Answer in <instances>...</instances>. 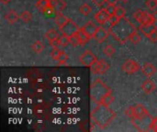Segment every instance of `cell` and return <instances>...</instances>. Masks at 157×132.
Segmentation results:
<instances>
[{
    "instance_id": "6da1fadb",
    "label": "cell",
    "mask_w": 157,
    "mask_h": 132,
    "mask_svg": "<svg viewBox=\"0 0 157 132\" xmlns=\"http://www.w3.org/2000/svg\"><path fill=\"white\" fill-rule=\"evenodd\" d=\"M116 118V113L108 106L98 104L91 113L92 121L101 129L107 128Z\"/></svg>"
},
{
    "instance_id": "7a4b0ae2",
    "label": "cell",
    "mask_w": 157,
    "mask_h": 132,
    "mask_svg": "<svg viewBox=\"0 0 157 132\" xmlns=\"http://www.w3.org/2000/svg\"><path fill=\"white\" fill-rule=\"evenodd\" d=\"M134 30L135 28L133 25L126 17L120 19L116 25H114L109 28V32L112 34V36L117 40H119L121 44H124L129 40L131 34Z\"/></svg>"
},
{
    "instance_id": "3957f363",
    "label": "cell",
    "mask_w": 157,
    "mask_h": 132,
    "mask_svg": "<svg viewBox=\"0 0 157 132\" xmlns=\"http://www.w3.org/2000/svg\"><path fill=\"white\" fill-rule=\"evenodd\" d=\"M90 97L96 104H100L105 96L111 93V89L100 79H96L90 86Z\"/></svg>"
},
{
    "instance_id": "277c9868",
    "label": "cell",
    "mask_w": 157,
    "mask_h": 132,
    "mask_svg": "<svg viewBox=\"0 0 157 132\" xmlns=\"http://www.w3.org/2000/svg\"><path fill=\"white\" fill-rule=\"evenodd\" d=\"M154 118L150 116V114L141 117V118H133L131 122L134 126V128L139 131H148L152 130V123Z\"/></svg>"
},
{
    "instance_id": "5b68a950",
    "label": "cell",
    "mask_w": 157,
    "mask_h": 132,
    "mask_svg": "<svg viewBox=\"0 0 157 132\" xmlns=\"http://www.w3.org/2000/svg\"><path fill=\"white\" fill-rule=\"evenodd\" d=\"M98 61L96 55L91 52L90 51H86L80 57H79V62L82 65L86 66V67H88V68H91L95 63L96 62Z\"/></svg>"
},
{
    "instance_id": "8992f818",
    "label": "cell",
    "mask_w": 157,
    "mask_h": 132,
    "mask_svg": "<svg viewBox=\"0 0 157 132\" xmlns=\"http://www.w3.org/2000/svg\"><path fill=\"white\" fill-rule=\"evenodd\" d=\"M60 29H61V31H62V33H63V35H66V36H68V37H71V36L76 34L77 31L80 29V28H79L78 25H76L73 20L70 19V20H69L63 28H61Z\"/></svg>"
},
{
    "instance_id": "52a82bcc",
    "label": "cell",
    "mask_w": 157,
    "mask_h": 132,
    "mask_svg": "<svg viewBox=\"0 0 157 132\" xmlns=\"http://www.w3.org/2000/svg\"><path fill=\"white\" fill-rule=\"evenodd\" d=\"M140 69H141V66L139 65V63L133 60H128L122 65V70L128 74H136L138 71H140Z\"/></svg>"
},
{
    "instance_id": "ba28073f",
    "label": "cell",
    "mask_w": 157,
    "mask_h": 132,
    "mask_svg": "<svg viewBox=\"0 0 157 132\" xmlns=\"http://www.w3.org/2000/svg\"><path fill=\"white\" fill-rule=\"evenodd\" d=\"M93 72L99 74H105L109 69V65L104 60H98L96 63L91 67Z\"/></svg>"
},
{
    "instance_id": "9c48e42d",
    "label": "cell",
    "mask_w": 157,
    "mask_h": 132,
    "mask_svg": "<svg viewBox=\"0 0 157 132\" xmlns=\"http://www.w3.org/2000/svg\"><path fill=\"white\" fill-rule=\"evenodd\" d=\"M109 33H110V32L108 31V30H107L106 28H104L103 27H98V29H97V31H96V34H95V36H94V39H95L98 42L102 43V42H104V41L108 39Z\"/></svg>"
},
{
    "instance_id": "30bf717a",
    "label": "cell",
    "mask_w": 157,
    "mask_h": 132,
    "mask_svg": "<svg viewBox=\"0 0 157 132\" xmlns=\"http://www.w3.org/2000/svg\"><path fill=\"white\" fill-rule=\"evenodd\" d=\"M140 30L142 31V33H143L144 36H146L147 38H149L154 32H156L157 28L154 23L141 24V26H140Z\"/></svg>"
},
{
    "instance_id": "8fae6325",
    "label": "cell",
    "mask_w": 157,
    "mask_h": 132,
    "mask_svg": "<svg viewBox=\"0 0 157 132\" xmlns=\"http://www.w3.org/2000/svg\"><path fill=\"white\" fill-rule=\"evenodd\" d=\"M109 14L106 11V9H101L99 10L96 15H95V19L100 24V25H103V24H106L107 21L109 20Z\"/></svg>"
},
{
    "instance_id": "7c38bea8",
    "label": "cell",
    "mask_w": 157,
    "mask_h": 132,
    "mask_svg": "<svg viewBox=\"0 0 157 132\" xmlns=\"http://www.w3.org/2000/svg\"><path fill=\"white\" fill-rule=\"evenodd\" d=\"M83 31H85L90 38H94L96 31L98 29V27L96 26V24H94L93 22H88L86 23L84 27L81 28Z\"/></svg>"
},
{
    "instance_id": "4fadbf2b",
    "label": "cell",
    "mask_w": 157,
    "mask_h": 132,
    "mask_svg": "<svg viewBox=\"0 0 157 132\" xmlns=\"http://www.w3.org/2000/svg\"><path fill=\"white\" fill-rule=\"evenodd\" d=\"M142 72H143V74H144L146 77H151V76H153V75L155 74V72H156V67H155L154 64H152V63H150V62H147V63H145V64L143 66Z\"/></svg>"
},
{
    "instance_id": "5bb4252c",
    "label": "cell",
    "mask_w": 157,
    "mask_h": 132,
    "mask_svg": "<svg viewBox=\"0 0 157 132\" xmlns=\"http://www.w3.org/2000/svg\"><path fill=\"white\" fill-rule=\"evenodd\" d=\"M141 88H142L146 94H151L152 92H154V91L156 89V85H155V84L152 80H149V79H148V80H145V81L143 83Z\"/></svg>"
},
{
    "instance_id": "9a60e30c",
    "label": "cell",
    "mask_w": 157,
    "mask_h": 132,
    "mask_svg": "<svg viewBox=\"0 0 157 132\" xmlns=\"http://www.w3.org/2000/svg\"><path fill=\"white\" fill-rule=\"evenodd\" d=\"M69 20H70V19H69L68 17H66L64 15H63L62 12H58L57 15L55 16V18H54L55 24H56V26H57L59 28H63Z\"/></svg>"
},
{
    "instance_id": "2e32d148",
    "label": "cell",
    "mask_w": 157,
    "mask_h": 132,
    "mask_svg": "<svg viewBox=\"0 0 157 132\" xmlns=\"http://www.w3.org/2000/svg\"><path fill=\"white\" fill-rule=\"evenodd\" d=\"M50 5L53 6L57 12H63L66 8V4L63 0H50Z\"/></svg>"
},
{
    "instance_id": "e0dca14e",
    "label": "cell",
    "mask_w": 157,
    "mask_h": 132,
    "mask_svg": "<svg viewBox=\"0 0 157 132\" xmlns=\"http://www.w3.org/2000/svg\"><path fill=\"white\" fill-rule=\"evenodd\" d=\"M134 112H135V118H141L149 114L147 109L141 104H137L136 106H134Z\"/></svg>"
},
{
    "instance_id": "ac0fdd59",
    "label": "cell",
    "mask_w": 157,
    "mask_h": 132,
    "mask_svg": "<svg viewBox=\"0 0 157 132\" xmlns=\"http://www.w3.org/2000/svg\"><path fill=\"white\" fill-rule=\"evenodd\" d=\"M19 18V16H17V14L14 11V10H10L9 12H7L6 14V19L7 20V22L9 24H15L17 19Z\"/></svg>"
},
{
    "instance_id": "d6986e66",
    "label": "cell",
    "mask_w": 157,
    "mask_h": 132,
    "mask_svg": "<svg viewBox=\"0 0 157 132\" xmlns=\"http://www.w3.org/2000/svg\"><path fill=\"white\" fill-rule=\"evenodd\" d=\"M77 36L79 37V39H80V41H81V45H85L86 42H88V40H90V37L85 32V31H83L82 30V28H80L78 31H77Z\"/></svg>"
},
{
    "instance_id": "ffe728a7",
    "label": "cell",
    "mask_w": 157,
    "mask_h": 132,
    "mask_svg": "<svg viewBox=\"0 0 157 132\" xmlns=\"http://www.w3.org/2000/svg\"><path fill=\"white\" fill-rule=\"evenodd\" d=\"M59 34H58V32L55 30V29H53V28H52V29H49L47 32H46V34H45V38L49 40V41H51V40H57V39H59Z\"/></svg>"
},
{
    "instance_id": "44dd1931",
    "label": "cell",
    "mask_w": 157,
    "mask_h": 132,
    "mask_svg": "<svg viewBox=\"0 0 157 132\" xmlns=\"http://www.w3.org/2000/svg\"><path fill=\"white\" fill-rule=\"evenodd\" d=\"M114 100H115V96H114L111 93H109V94H108L107 96H105L103 97V99L101 100L100 104L109 107V106L114 102Z\"/></svg>"
},
{
    "instance_id": "7402d4cb",
    "label": "cell",
    "mask_w": 157,
    "mask_h": 132,
    "mask_svg": "<svg viewBox=\"0 0 157 132\" xmlns=\"http://www.w3.org/2000/svg\"><path fill=\"white\" fill-rule=\"evenodd\" d=\"M49 6H50V0H39L36 3V7L38 8V10L41 12H43Z\"/></svg>"
},
{
    "instance_id": "603a6c76",
    "label": "cell",
    "mask_w": 157,
    "mask_h": 132,
    "mask_svg": "<svg viewBox=\"0 0 157 132\" xmlns=\"http://www.w3.org/2000/svg\"><path fill=\"white\" fill-rule=\"evenodd\" d=\"M155 21V20L153 15H151V14H149L147 12H144V17H143L140 23L141 24H149V23H154Z\"/></svg>"
},
{
    "instance_id": "cb8c5ba5",
    "label": "cell",
    "mask_w": 157,
    "mask_h": 132,
    "mask_svg": "<svg viewBox=\"0 0 157 132\" xmlns=\"http://www.w3.org/2000/svg\"><path fill=\"white\" fill-rule=\"evenodd\" d=\"M141 40H142V37L137 32V30H134L129 38V40H131V42H132L133 44H138L141 41Z\"/></svg>"
},
{
    "instance_id": "d4e9b609",
    "label": "cell",
    "mask_w": 157,
    "mask_h": 132,
    "mask_svg": "<svg viewBox=\"0 0 157 132\" xmlns=\"http://www.w3.org/2000/svg\"><path fill=\"white\" fill-rule=\"evenodd\" d=\"M32 50L33 51H35L36 53H40L43 50H44V44L40 41V40H37L35 41L33 44H32Z\"/></svg>"
},
{
    "instance_id": "484cf974",
    "label": "cell",
    "mask_w": 157,
    "mask_h": 132,
    "mask_svg": "<svg viewBox=\"0 0 157 132\" xmlns=\"http://www.w3.org/2000/svg\"><path fill=\"white\" fill-rule=\"evenodd\" d=\"M42 13H43V15H44L45 17H53V16H56L58 12L54 9L53 6H52L50 5Z\"/></svg>"
},
{
    "instance_id": "4316f807",
    "label": "cell",
    "mask_w": 157,
    "mask_h": 132,
    "mask_svg": "<svg viewBox=\"0 0 157 132\" xmlns=\"http://www.w3.org/2000/svg\"><path fill=\"white\" fill-rule=\"evenodd\" d=\"M79 11L81 14H83L84 16H88L91 12H92V7L91 6H89L88 4H84L79 7Z\"/></svg>"
},
{
    "instance_id": "83f0119b",
    "label": "cell",
    "mask_w": 157,
    "mask_h": 132,
    "mask_svg": "<svg viewBox=\"0 0 157 132\" xmlns=\"http://www.w3.org/2000/svg\"><path fill=\"white\" fill-rule=\"evenodd\" d=\"M119 19H121L123 17H125V15H126V11L125 9L121 6H118L117 8H116V11H115V14H114Z\"/></svg>"
},
{
    "instance_id": "f1b7e54d",
    "label": "cell",
    "mask_w": 157,
    "mask_h": 132,
    "mask_svg": "<svg viewBox=\"0 0 157 132\" xmlns=\"http://www.w3.org/2000/svg\"><path fill=\"white\" fill-rule=\"evenodd\" d=\"M103 51H104V53H105L108 57H112V56L115 54L116 50H115L111 45H106V47L104 48Z\"/></svg>"
},
{
    "instance_id": "f546056e",
    "label": "cell",
    "mask_w": 157,
    "mask_h": 132,
    "mask_svg": "<svg viewBox=\"0 0 157 132\" xmlns=\"http://www.w3.org/2000/svg\"><path fill=\"white\" fill-rule=\"evenodd\" d=\"M31 17H32V15H31V13H29L28 10L23 11V12L21 13V15L19 16V18H20L22 21H24V22H29V21L31 19Z\"/></svg>"
},
{
    "instance_id": "4dcf8cb0",
    "label": "cell",
    "mask_w": 157,
    "mask_h": 132,
    "mask_svg": "<svg viewBox=\"0 0 157 132\" xmlns=\"http://www.w3.org/2000/svg\"><path fill=\"white\" fill-rule=\"evenodd\" d=\"M59 42L62 47H66L70 43V37L63 34V36L59 37Z\"/></svg>"
},
{
    "instance_id": "1f68e13d",
    "label": "cell",
    "mask_w": 157,
    "mask_h": 132,
    "mask_svg": "<svg viewBox=\"0 0 157 132\" xmlns=\"http://www.w3.org/2000/svg\"><path fill=\"white\" fill-rule=\"evenodd\" d=\"M70 44H72L74 47H77V46L81 45L80 39L77 36V34H75V35H73V36L70 37Z\"/></svg>"
},
{
    "instance_id": "d6a6232c",
    "label": "cell",
    "mask_w": 157,
    "mask_h": 132,
    "mask_svg": "<svg viewBox=\"0 0 157 132\" xmlns=\"http://www.w3.org/2000/svg\"><path fill=\"white\" fill-rule=\"evenodd\" d=\"M119 20H120V19H119L115 15L110 16L109 18V20L107 21V23H109V28H110L111 27H113L114 25H116V24L119 22Z\"/></svg>"
},
{
    "instance_id": "836d02e7",
    "label": "cell",
    "mask_w": 157,
    "mask_h": 132,
    "mask_svg": "<svg viewBox=\"0 0 157 132\" xmlns=\"http://www.w3.org/2000/svg\"><path fill=\"white\" fill-rule=\"evenodd\" d=\"M144 15V11L140 10V9H137V10L133 13V17H134L138 22H141V20H142Z\"/></svg>"
},
{
    "instance_id": "e575fe53",
    "label": "cell",
    "mask_w": 157,
    "mask_h": 132,
    "mask_svg": "<svg viewBox=\"0 0 157 132\" xmlns=\"http://www.w3.org/2000/svg\"><path fill=\"white\" fill-rule=\"evenodd\" d=\"M62 51H60L58 48H57V49H53V50L52 51V52H51V57H52L54 61H58V59H59V57H60Z\"/></svg>"
},
{
    "instance_id": "d590c367",
    "label": "cell",
    "mask_w": 157,
    "mask_h": 132,
    "mask_svg": "<svg viewBox=\"0 0 157 132\" xmlns=\"http://www.w3.org/2000/svg\"><path fill=\"white\" fill-rule=\"evenodd\" d=\"M116 8H117V6L115 5H112V4H108V6L105 7L106 11L109 14V16H112L115 14Z\"/></svg>"
},
{
    "instance_id": "8d00e7d4",
    "label": "cell",
    "mask_w": 157,
    "mask_h": 132,
    "mask_svg": "<svg viewBox=\"0 0 157 132\" xmlns=\"http://www.w3.org/2000/svg\"><path fill=\"white\" fill-rule=\"evenodd\" d=\"M125 115L130 118V119H133L135 118V112H134V107H130L125 110Z\"/></svg>"
},
{
    "instance_id": "74e56055",
    "label": "cell",
    "mask_w": 157,
    "mask_h": 132,
    "mask_svg": "<svg viewBox=\"0 0 157 132\" xmlns=\"http://www.w3.org/2000/svg\"><path fill=\"white\" fill-rule=\"evenodd\" d=\"M146 6L150 10H155L157 8V0H147Z\"/></svg>"
},
{
    "instance_id": "f35d334b",
    "label": "cell",
    "mask_w": 157,
    "mask_h": 132,
    "mask_svg": "<svg viewBox=\"0 0 157 132\" xmlns=\"http://www.w3.org/2000/svg\"><path fill=\"white\" fill-rule=\"evenodd\" d=\"M68 59H69L68 55L64 51H62V53H61V55H60V57L58 59V62H59V63L63 64V63H65L68 61Z\"/></svg>"
},
{
    "instance_id": "ab89813d",
    "label": "cell",
    "mask_w": 157,
    "mask_h": 132,
    "mask_svg": "<svg viewBox=\"0 0 157 132\" xmlns=\"http://www.w3.org/2000/svg\"><path fill=\"white\" fill-rule=\"evenodd\" d=\"M50 45H51L53 49H57L59 46H61V45H60V42H59V39L51 40V41H50Z\"/></svg>"
},
{
    "instance_id": "60d3db41",
    "label": "cell",
    "mask_w": 157,
    "mask_h": 132,
    "mask_svg": "<svg viewBox=\"0 0 157 132\" xmlns=\"http://www.w3.org/2000/svg\"><path fill=\"white\" fill-rule=\"evenodd\" d=\"M91 1L98 6H103V5L107 3V0H91Z\"/></svg>"
},
{
    "instance_id": "b9f144b4",
    "label": "cell",
    "mask_w": 157,
    "mask_h": 132,
    "mask_svg": "<svg viewBox=\"0 0 157 132\" xmlns=\"http://www.w3.org/2000/svg\"><path fill=\"white\" fill-rule=\"evenodd\" d=\"M152 130L157 132V117L154 118L153 119V123H152Z\"/></svg>"
},
{
    "instance_id": "7bdbcfd3",
    "label": "cell",
    "mask_w": 157,
    "mask_h": 132,
    "mask_svg": "<svg viewBox=\"0 0 157 132\" xmlns=\"http://www.w3.org/2000/svg\"><path fill=\"white\" fill-rule=\"evenodd\" d=\"M149 39H150L152 41H157V31L156 32H154V33L149 37Z\"/></svg>"
},
{
    "instance_id": "ee69618b",
    "label": "cell",
    "mask_w": 157,
    "mask_h": 132,
    "mask_svg": "<svg viewBox=\"0 0 157 132\" xmlns=\"http://www.w3.org/2000/svg\"><path fill=\"white\" fill-rule=\"evenodd\" d=\"M119 0H107V3L108 4H112V5H115L116 3H118Z\"/></svg>"
},
{
    "instance_id": "f6af8a7d",
    "label": "cell",
    "mask_w": 157,
    "mask_h": 132,
    "mask_svg": "<svg viewBox=\"0 0 157 132\" xmlns=\"http://www.w3.org/2000/svg\"><path fill=\"white\" fill-rule=\"evenodd\" d=\"M10 1H11V0H0V2H1L2 4H4V5H6V4H8Z\"/></svg>"
},
{
    "instance_id": "bcb514c9",
    "label": "cell",
    "mask_w": 157,
    "mask_h": 132,
    "mask_svg": "<svg viewBox=\"0 0 157 132\" xmlns=\"http://www.w3.org/2000/svg\"><path fill=\"white\" fill-rule=\"evenodd\" d=\"M153 17H154V18H155V20L156 21L157 20V11H155L154 14H153Z\"/></svg>"
},
{
    "instance_id": "7dc6e473",
    "label": "cell",
    "mask_w": 157,
    "mask_h": 132,
    "mask_svg": "<svg viewBox=\"0 0 157 132\" xmlns=\"http://www.w3.org/2000/svg\"><path fill=\"white\" fill-rule=\"evenodd\" d=\"M121 1H122L123 3H127V2H129L130 0H121Z\"/></svg>"
}]
</instances>
